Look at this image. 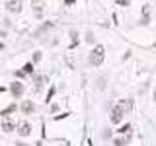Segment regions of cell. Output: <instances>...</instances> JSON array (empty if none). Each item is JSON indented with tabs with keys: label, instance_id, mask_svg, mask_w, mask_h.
<instances>
[{
	"label": "cell",
	"instance_id": "6da1fadb",
	"mask_svg": "<svg viewBox=\"0 0 156 146\" xmlns=\"http://www.w3.org/2000/svg\"><path fill=\"white\" fill-rule=\"evenodd\" d=\"M89 60L95 66H98L103 62V60H105V48H103V46L98 44L91 50Z\"/></svg>",
	"mask_w": 156,
	"mask_h": 146
},
{
	"label": "cell",
	"instance_id": "7a4b0ae2",
	"mask_svg": "<svg viewBox=\"0 0 156 146\" xmlns=\"http://www.w3.org/2000/svg\"><path fill=\"white\" fill-rule=\"evenodd\" d=\"M124 113H125V109H124V107L121 105V104L114 105V107L112 108V110H111V114H109L111 121H112L114 125L119 123L121 120H123V117H124Z\"/></svg>",
	"mask_w": 156,
	"mask_h": 146
},
{
	"label": "cell",
	"instance_id": "3957f363",
	"mask_svg": "<svg viewBox=\"0 0 156 146\" xmlns=\"http://www.w3.org/2000/svg\"><path fill=\"white\" fill-rule=\"evenodd\" d=\"M11 91H12L13 96L18 98V97L22 96L23 91H24V87H23V85H22L21 83H18V82H13V83L11 84Z\"/></svg>",
	"mask_w": 156,
	"mask_h": 146
},
{
	"label": "cell",
	"instance_id": "277c9868",
	"mask_svg": "<svg viewBox=\"0 0 156 146\" xmlns=\"http://www.w3.org/2000/svg\"><path fill=\"white\" fill-rule=\"evenodd\" d=\"M30 132H31V126L27 121H23V122L19 123V126H18V133H19V135L27 137V135L30 134Z\"/></svg>",
	"mask_w": 156,
	"mask_h": 146
},
{
	"label": "cell",
	"instance_id": "5b68a950",
	"mask_svg": "<svg viewBox=\"0 0 156 146\" xmlns=\"http://www.w3.org/2000/svg\"><path fill=\"white\" fill-rule=\"evenodd\" d=\"M21 0H10L7 3V10L11 12H19L21 11Z\"/></svg>",
	"mask_w": 156,
	"mask_h": 146
},
{
	"label": "cell",
	"instance_id": "8992f818",
	"mask_svg": "<svg viewBox=\"0 0 156 146\" xmlns=\"http://www.w3.org/2000/svg\"><path fill=\"white\" fill-rule=\"evenodd\" d=\"M22 110L25 114H30V113H32L34 110H35V107H34L31 101H24L22 103Z\"/></svg>",
	"mask_w": 156,
	"mask_h": 146
},
{
	"label": "cell",
	"instance_id": "52a82bcc",
	"mask_svg": "<svg viewBox=\"0 0 156 146\" xmlns=\"http://www.w3.org/2000/svg\"><path fill=\"white\" fill-rule=\"evenodd\" d=\"M3 130L5 131V132H12L13 130H14V123L11 121V120H9V119H6V120H4L3 121Z\"/></svg>",
	"mask_w": 156,
	"mask_h": 146
},
{
	"label": "cell",
	"instance_id": "ba28073f",
	"mask_svg": "<svg viewBox=\"0 0 156 146\" xmlns=\"http://www.w3.org/2000/svg\"><path fill=\"white\" fill-rule=\"evenodd\" d=\"M17 109V105L16 104H11L7 109H5V110H1L0 112V115H6V114H10V113H13L14 110Z\"/></svg>",
	"mask_w": 156,
	"mask_h": 146
},
{
	"label": "cell",
	"instance_id": "9c48e42d",
	"mask_svg": "<svg viewBox=\"0 0 156 146\" xmlns=\"http://www.w3.org/2000/svg\"><path fill=\"white\" fill-rule=\"evenodd\" d=\"M143 16H144V18H145V21H144V23H148V21H149V17H150V12H149V7L145 5L144 7H143Z\"/></svg>",
	"mask_w": 156,
	"mask_h": 146
},
{
	"label": "cell",
	"instance_id": "30bf717a",
	"mask_svg": "<svg viewBox=\"0 0 156 146\" xmlns=\"http://www.w3.org/2000/svg\"><path fill=\"white\" fill-rule=\"evenodd\" d=\"M54 92H55V87H54V86H52V87H50V90H49V92H48V96H47V98H46V102H47V103L50 101V98H52V97H53Z\"/></svg>",
	"mask_w": 156,
	"mask_h": 146
},
{
	"label": "cell",
	"instance_id": "8fae6325",
	"mask_svg": "<svg viewBox=\"0 0 156 146\" xmlns=\"http://www.w3.org/2000/svg\"><path fill=\"white\" fill-rule=\"evenodd\" d=\"M23 71H24V72H27V73H32V65H31L30 62H28V64L24 66Z\"/></svg>",
	"mask_w": 156,
	"mask_h": 146
},
{
	"label": "cell",
	"instance_id": "7c38bea8",
	"mask_svg": "<svg viewBox=\"0 0 156 146\" xmlns=\"http://www.w3.org/2000/svg\"><path fill=\"white\" fill-rule=\"evenodd\" d=\"M129 128H130V123H126L124 127H121L120 130H118V133H125V132H126Z\"/></svg>",
	"mask_w": 156,
	"mask_h": 146
},
{
	"label": "cell",
	"instance_id": "4fadbf2b",
	"mask_svg": "<svg viewBox=\"0 0 156 146\" xmlns=\"http://www.w3.org/2000/svg\"><path fill=\"white\" fill-rule=\"evenodd\" d=\"M40 59H41V53L40 52H36L35 54H34V61H40Z\"/></svg>",
	"mask_w": 156,
	"mask_h": 146
},
{
	"label": "cell",
	"instance_id": "5bb4252c",
	"mask_svg": "<svg viewBox=\"0 0 156 146\" xmlns=\"http://www.w3.org/2000/svg\"><path fill=\"white\" fill-rule=\"evenodd\" d=\"M116 4L123 5V6H127L129 5V0H116Z\"/></svg>",
	"mask_w": 156,
	"mask_h": 146
},
{
	"label": "cell",
	"instance_id": "9a60e30c",
	"mask_svg": "<svg viewBox=\"0 0 156 146\" xmlns=\"http://www.w3.org/2000/svg\"><path fill=\"white\" fill-rule=\"evenodd\" d=\"M68 115H70L68 113H65V114H63V115H59V116H57L54 120H55V121H59V120H61V119H65V117H67Z\"/></svg>",
	"mask_w": 156,
	"mask_h": 146
},
{
	"label": "cell",
	"instance_id": "2e32d148",
	"mask_svg": "<svg viewBox=\"0 0 156 146\" xmlns=\"http://www.w3.org/2000/svg\"><path fill=\"white\" fill-rule=\"evenodd\" d=\"M76 1V0H65V4H67V5H71V4H73Z\"/></svg>",
	"mask_w": 156,
	"mask_h": 146
},
{
	"label": "cell",
	"instance_id": "e0dca14e",
	"mask_svg": "<svg viewBox=\"0 0 156 146\" xmlns=\"http://www.w3.org/2000/svg\"><path fill=\"white\" fill-rule=\"evenodd\" d=\"M114 144H115V145H123L124 142H123V140H119V139H116V140L114 141Z\"/></svg>",
	"mask_w": 156,
	"mask_h": 146
},
{
	"label": "cell",
	"instance_id": "ac0fdd59",
	"mask_svg": "<svg viewBox=\"0 0 156 146\" xmlns=\"http://www.w3.org/2000/svg\"><path fill=\"white\" fill-rule=\"evenodd\" d=\"M16 76H18V77H21V78H23V77H24V74H22L21 72H17V73H16Z\"/></svg>",
	"mask_w": 156,
	"mask_h": 146
},
{
	"label": "cell",
	"instance_id": "d6986e66",
	"mask_svg": "<svg viewBox=\"0 0 156 146\" xmlns=\"http://www.w3.org/2000/svg\"><path fill=\"white\" fill-rule=\"evenodd\" d=\"M5 91V87H0V92H4Z\"/></svg>",
	"mask_w": 156,
	"mask_h": 146
},
{
	"label": "cell",
	"instance_id": "ffe728a7",
	"mask_svg": "<svg viewBox=\"0 0 156 146\" xmlns=\"http://www.w3.org/2000/svg\"><path fill=\"white\" fill-rule=\"evenodd\" d=\"M154 99H155V102H156V90H155V92H154Z\"/></svg>",
	"mask_w": 156,
	"mask_h": 146
},
{
	"label": "cell",
	"instance_id": "44dd1931",
	"mask_svg": "<svg viewBox=\"0 0 156 146\" xmlns=\"http://www.w3.org/2000/svg\"><path fill=\"white\" fill-rule=\"evenodd\" d=\"M3 48H4V44H3L1 42H0V49H3Z\"/></svg>",
	"mask_w": 156,
	"mask_h": 146
}]
</instances>
